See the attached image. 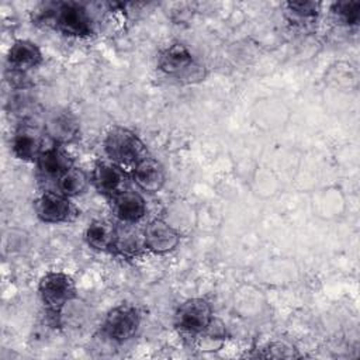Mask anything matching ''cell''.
<instances>
[{"label": "cell", "mask_w": 360, "mask_h": 360, "mask_svg": "<svg viewBox=\"0 0 360 360\" xmlns=\"http://www.w3.org/2000/svg\"><path fill=\"white\" fill-rule=\"evenodd\" d=\"M104 152L108 160L124 166L135 165L145 155V145L141 138L124 127L111 128L104 138Z\"/></svg>", "instance_id": "obj_1"}, {"label": "cell", "mask_w": 360, "mask_h": 360, "mask_svg": "<svg viewBox=\"0 0 360 360\" xmlns=\"http://www.w3.org/2000/svg\"><path fill=\"white\" fill-rule=\"evenodd\" d=\"M38 294L46 311L58 316L63 307L76 297V284L63 271H48L38 283Z\"/></svg>", "instance_id": "obj_2"}, {"label": "cell", "mask_w": 360, "mask_h": 360, "mask_svg": "<svg viewBox=\"0 0 360 360\" xmlns=\"http://www.w3.org/2000/svg\"><path fill=\"white\" fill-rule=\"evenodd\" d=\"M212 308L204 298H188L174 314L176 328L187 336H200L212 322Z\"/></svg>", "instance_id": "obj_3"}, {"label": "cell", "mask_w": 360, "mask_h": 360, "mask_svg": "<svg viewBox=\"0 0 360 360\" xmlns=\"http://www.w3.org/2000/svg\"><path fill=\"white\" fill-rule=\"evenodd\" d=\"M139 325V311L131 304H120L107 312L101 329L108 339L121 343L131 339L136 333Z\"/></svg>", "instance_id": "obj_4"}, {"label": "cell", "mask_w": 360, "mask_h": 360, "mask_svg": "<svg viewBox=\"0 0 360 360\" xmlns=\"http://www.w3.org/2000/svg\"><path fill=\"white\" fill-rule=\"evenodd\" d=\"M56 28L70 37H87L91 34V20L87 10L75 1H66L56 6L52 11Z\"/></svg>", "instance_id": "obj_5"}, {"label": "cell", "mask_w": 360, "mask_h": 360, "mask_svg": "<svg viewBox=\"0 0 360 360\" xmlns=\"http://www.w3.org/2000/svg\"><path fill=\"white\" fill-rule=\"evenodd\" d=\"M142 236L145 249L155 255L169 253L180 243V233L177 229L160 218L149 221L142 231Z\"/></svg>", "instance_id": "obj_6"}, {"label": "cell", "mask_w": 360, "mask_h": 360, "mask_svg": "<svg viewBox=\"0 0 360 360\" xmlns=\"http://www.w3.org/2000/svg\"><path fill=\"white\" fill-rule=\"evenodd\" d=\"M91 181L100 194L110 198H114L128 188L127 173L124 172L122 166L111 160L96 163L91 173Z\"/></svg>", "instance_id": "obj_7"}, {"label": "cell", "mask_w": 360, "mask_h": 360, "mask_svg": "<svg viewBox=\"0 0 360 360\" xmlns=\"http://www.w3.org/2000/svg\"><path fill=\"white\" fill-rule=\"evenodd\" d=\"M44 129L55 143L63 145L77 138L80 124L77 117L68 108H53L45 117Z\"/></svg>", "instance_id": "obj_8"}, {"label": "cell", "mask_w": 360, "mask_h": 360, "mask_svg": "<svg viewBox=\"0 0 360 360\" xmlns=\"http://www.w3.org/2000/svg\"><path fill=\"white\" fill-rule=\"evenodd\" d=\"M35 214L42 222L60 224L72 218L73 207L69 197L46 190L35 200Z\"/></svg>", "instance_id": "obj_9"}, {"label": "cell", "mask_w": 360, "mask_h": 360, "mask_svg": "<svg viewBox=\"0 0 360 360\" xmlns=\"http://www.w3.org/2000/svg\"><path fill=\"white\" fill-rule=\"evenodd\" d=\"M132 179L139 190L145 193H158L166 181V173L162 163L150 156L139 159L132 169Z\"/></svg>", "instance_id": "obj_10"}, {"label": "cell", "mask_w": 360, "mask_h": 360, "mask_svg": "<svg viewBox=\"0 0 360 360\" xmlns=\"http://www.w3.org/2000/svg\"><path fill=\"white\" fill-rule=\"evenodd\" d=\"M158 68L167 76L181 77L194 69V58L184 44H172L160 53Z\"/></svg>", "instance_id": "obj_11"}, {"label": "cell", "mask_w": 360, "mask_h": 360, "mask_svg": "<svg viewBox=\"0 0 360 360\" xmlns=\"http://www.w3.org/2000/svg\"><path fill=\"white\" fill-rule=\"evenodd\" d=\"M42 149V138L35 128L28 124H22L15 129L11 138V152L17 159L34 162Z\"/></svg>", "instance_id": "obj_12"}, {"label": "cell", "mask_w": 360, "mask_h": 360, "mask_svg": "<svg viewBox=\"0 0 360 360\" xmlns=\"http://www.w3.org/2000/svg\"><path fill=\"white\" fill-rule=\"evenodd\" d=\"M114 214L124 224H136L146 214V202L141 193L134 190H124L112 198Z\"/></svg>", "instance_id": "obj_13"}, {"label": "cell", "mask_w": 360, "mask_h": 360, "mask_svg": "<svg viewBox=\"0 0 360 360\" xmlns=\"http://www.w3.org/2000/svg\"><path fill=\"white\" fill-rule=\"evenodd\" d=\"M42 62V53L38 45L30 39H17L8 49L7 63L14 72H27Z\"/></svg>", "instance_id": "obj_14"}, {"label": "cell", "mask_w": 360, "mask_h": 360, "mask_svg": "<svg viewBox=\"0 0 360 360\" xmlns=\"http://www.w3.org/2000/svg\"><path fill=\"white\" fill-rule=\"evenodd\" d=\"M117 236V228L105 219L91 221L84 231L86 243L98 252H105L114 249Z\"/></svg>", "instance_id": "obj_15"}, {"label": "cell", "mask_w": 360, "mask_h": 360, "mask_svg": "<svg viewBox=\"0 0 360 360\" xmlns=\"http://www.w3.org/2000/svg\"><path fill=\"white\" fill-rule=\"evenodd\" d=\"M38 172L44 177L58 179L62 173H65L69 167H72V162L68 155L56 146L44 148L39 156L35 160Z\"/></svg>", "instance_id": "obj_16"}, {"label": "cell", "mask_w": 360, "mask_h": 360, "mask_svg": "<svg viewBox=\"0 0 360 360\" xmlns=\"http://www.w3.org/2000/svg\"><path fill=\"white\" fill-rule=\"evenodd\" d=\"M89 186V176L80 167H69L56 179L58 191L66 197H77L86 191Z\"/></svg>", "instance_id": "obj_17"}, {"label": "cell", "mask_w": 360, "mask_h": 360, "mask_svg": "<svg viewBox=\"0 0 360 360\" xmlns=\"http://www.w3.org/2000/svg\"><path fill=\"white\" fill-rule=\"evenodd\" d=\"M143 248L145 245H143L142 233L139 235L138 232H134L131 229H124V231L117 229L114 249L118 253H121L122 256H136Z\"/></svg>", "instance_id": "obj_18"}, {"label": "cell", "mask_w": 360, "mask_h": 360, "mask_svg": "<svg viewBox=\"0 0 360 360\" xmlns=\"http://www.w3.org/2000/svg\"><path fill=\"white\" fill-rule=\"evenodd\" d=\"M285 7L291 18L300 22L312 21L319 13V3L315 1H288Z\"/></svg>", "instance_id": "obj_19"}, {"label": "cell", "mask_w": 360, "mask_h": 360, "mask_svg": "<svg viewBox=\"0 0 360 360\" xmlns=\"http://www.w3.org/2000/svg\"><path fill=\"white\" fill-rule=\"evenodd\" d=\"M332 13L342 24L354 25L360 18V1H338L332 6Z\"/></svg>", "instance_id": "obj_20"}, {"label": "cell", "mask_w": 360, "mask_h": 360, "mask_svg": "<svg viewBox=\"0 0 360 360\" xmlns=\"http://www.w3.org/2000/svg\"><path fill=\"white\" fill-rule=\"evenodd\" d=\"M267 353L263 354L264 357H294V349L285 346L284 343H271L269 349H266Z\"/></svg>", "instance_id": "obj_21"}]
</instances>
